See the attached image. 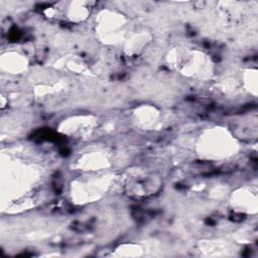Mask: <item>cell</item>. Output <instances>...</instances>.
<instances>
[{
    "label": "cell",
    "mask_w": 258,
    "mask_h": 258,
    "mask_svg": "<svg viewBox=\"0 0 258 258\" xmlns=\"http://www.w3.org/2000/svg\"><path fill=\"white\" fill-rule=\"evenodd\" d=\"M91 8L90 2H71L66 10V17L74 22L83 21L89 16Z\"/></svg>",
    "instance_id": "6"
},
{
    "label": "cell",
    "mask_w": 258,
    "mask_h": 258,
    "mask_svg": "<svg viewBox=\"0 0 258 258\" xmlns=\"http://www.w3.org/2000/svg\"><path fill=\"white\" fill-rule=\"evenodd\" d=\"M127 184L129 191L135 196H148L153 194L159 186L154 180V177L146 172L133 173L128 178Z\"/></svg>",
    "instance_id": "2"
},
{
    "label": "cell",
    "mask_w": 258,
    "mask_h": 258,
    "mask_svg": "<svg viewBox=\"0 0 258 258\" xmlns=\"http://www.w3.org/2000/svg\"><path fill=\"white\" fill-rule=\"evenodd\" d=\"M199 153L209 159H221L231 156L237 150L234 137L225 128H212L203 133L198 142Z\"/></svg>",
    "instance_id": "1"
},
{
    "label": "cell",
    "mask_w": 258,
    "mask_h": 258,
    "mask_svg": "<svg viewBox=\"0 0 258 258\" xmlns=\"http://www.w3.org/2000/svg\"><path fill=\"white\" fill-rule=\"evenodd\" d=\"M232 205L236 211L243 213H256L257 211V196L256 190L251 188H241L232 198Z\"/></svg>",
    "instance_id": "3"
},
{
    "label": "cell",
    "mask_w": 258,
    "mask_h": 258,
    "mask_svg": "<svg viewBox=\"0 0 258 258\" xmlns=\"http://www.w3.org/2000/svg\"><path fill=\"white\" fill-rule=\"evenodd\" d=\"M77 162L80 168H83L84 170H89V171L100 170L102 168L107 167L108 165L107 157L102 152H98V151L84 153L78 159Z\"/></svg>",
    "instance_id": "5"
},
{
    "label": "cell",
    "mask_w": 258,
    "mask_h": 258,
    "mask_svg": "<svg viewBox=\"0 0 258 258\" xmlns=\"http://www.w3.org/2000/svg\"><path fill=\"white\" fill-rule=\"evenodd\" d=\"M157 118L158 113L152 107H141L136 111V120L143 128L154 126V124L157 122Z\"/></svg>",
    "instance_id": "7"
},
{
    "label": "cell",
    "mask_w": 258,
    "mask_h": 258,
    "mask_svg": "<svg viewBox=\"0 0 258 258\" xmlns=\"http://www.w3.org/2000/svg\"><path fill=\"white\" fill-rule=\"evenodd\" d=\"M105 17L102 18V20L99 23V29L100 32L105 35V37H108L111 41L115 40L117 36L121 35L119 32H121V27L124 25L125 20L121 15L115 14V13H109L108 15H104Z\"/></svg>",
    "instance_id": "4"
}]
</instances>
